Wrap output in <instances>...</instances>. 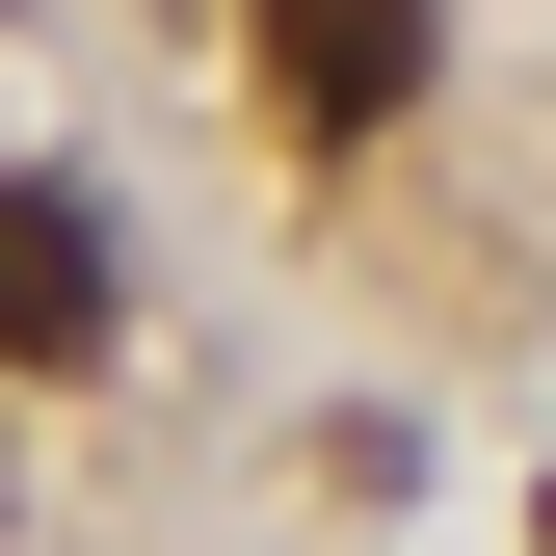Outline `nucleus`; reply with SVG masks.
<instances>
[{
  "label": "nucleus",
  "instance_id": "f257e3e1",
  "mask_svg": "<svg viewBox=\"0 0 556 556\" xmlns=\"http://www.w3.org/2000/svg\"><path fill=\"white\" fill-rule=\"evenodd\" d=\"M106 318H132V265H106V186L0 160V371H106Z\"/></svg>",
  "mask_w": 556,
  "mask_h": 556
},
{
  "label": "nucleus",
  "instance_id": "f03ea898",
  "mask_svg": "<svg viewBox=\"0 0 556 556\" xmlns=\"http://www.w3.org/2000/svg\"><path fill=\"white\" fill-rule=\"evenodd\" d=\"M425 53H451V0H265V106L292 132H397Z\"/></svg>",
  "mask_w": 556,
  "mask_h": 556
},
{
  "label": "nucleus",
  "instance_id": "7ed1b4c3",
  "mask_svg": "<svg viewBox=\"0 0 556 556\" xmlns=\"http://www.w3.org/2000/svg\"><path fill=\"white\" fill-rule=\"evenodd\" d=\"M530 556H556V504H530Z\"/></svg>",
  "mask_w": 556,
  "mask_h": 556
}]
</instances>
